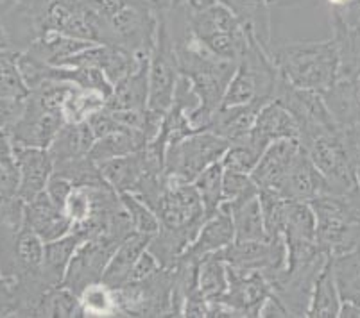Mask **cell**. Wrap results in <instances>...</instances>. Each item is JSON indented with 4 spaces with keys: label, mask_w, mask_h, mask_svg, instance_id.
Here are the masks:
<instances>
[{
    "label": "cell",
    "mask_w": 360,
    "mask_h": 318,
    "mask_svg": "<svg viewBox=\"0 0 360 318\" xmlns=\"http://www.w3.org/2000/svg\"><path fill=\"white\" fill-rule=\"evenodd\" d=\"M153 209L160 218V231L150 238L147 251L162 267H174L208 218L205 206L194 183H181L165 175Z\"/></svg>",
    "instance_id": "1"
},
{
    "label": "cell",
    "mask_w": 360,
    "mask_h": 318,
    "mask_svg": "<svg viewBox=\"0 0 360 318\" xmlns=\"http://www.w3.org/2000/svg\"><path fill=\"white\" fill-rule=\"evenodd\" d=\"M278 72L292 86L325 93L340 74V55L335 39L285 41L269 51Z\"/></svg>",
    "instance_id": "2"
},
{
    "label": "cell",
    "mask_w": 360,
    "mask_h": 318,
    "mask_svg": "<svg viewBox=\"0 0 360 318\" xmlns=\"http://www.w3.org/2000/svg\"><path fill=\"white\" fill-rule=\"evenodd\" d=\"M297 142L325 175L333 195H348L355 190L360 156L355 140L348 131L340 126H332Z\"/></svg>",
    "instance_id": "3"
},
{
    "label": "cell",
    "mask_w": 360,
    "mask_h": 318,
    "mask_svg": "<svg viewBox=\"0 0 360 318\" xmlns=\"http://www.w3.org/2000/svg\"><path fill=\"white\" fill-rule=\"evenodd\" d=\"M181 9L186 25L215 54L240 61L250 44V31L231 9L219 0H188Z\"/></svg>",
    "instance_id": "4"
},
{
    "label": "cell",
    "mask_w": 360,
    "mask_h": 318,
    "mask_svg": "<svg viewBox=\"0 0 360 318\" xmlns=\"http://www.w3.org/2000/svg\"><path fill=\"white\" fill-rule=\"evenodd\" d=\"M316 215L317 247L330 258L360 247V208L349 195H323L310 202Z\"/></svg>",
    "instance_id": "5"
},
{
    "label": "cell",
    "mask_w": 360,
    "mask_h": 318,
    "mask_svg": "<svg viewBox=\"0 0 360 318\" xmlns=\"http://www.w3.org/2000/svg\"><path fill=\"white\" fill-rule=\"evenodd\" d=\"M278 79L280 72L269 51L255 38L253 32H250V44L228 84L222 106H242L253 102L267 104L273 100Z\"/></svg>",
    "instance_id": "6"
},
{
    "label": "cell",
    "mask_w": 360,
    "mask_h": 318,
    "mask_svg": "<svg viewBox=\"0 0 360 318\" xmlns=\"http://www.w3.org/2000/svg\"><path fill=\"white\" fill-rule=\"evenodd\" d=\"M230 143L210 129H201L172 143L165 150V175L176 181L194 183L208 166L219 163Z\"/></svg>",
    "instance_id": "7"
},
{
    "label": "cell",
    "mask_w": 360,
    "mask_h": 318,
    "mask_svg": "<svg viewBox=\"0 0 360 318\" xmlns=\"http://www.w3.org/2000/svg\"><path fill=\"white\" fill-rule=\"evenodd\" d=\"M181 70L169 25L158 11V34L149 55V110L165 114L174 100Z\"/></svg>",
    "instance_id": "8"
},
{
    "label": "cell",
    "mask_w": 360,
    "mask_h": 318,
    "mask_svg": "<svg viewBox=\"0 0 360 318\" xmlns=\"http://www.w3.org/2000/svg\"><path fill=\"white\" fill-rule=\"evenodd\" d=\"M174 267H160L146 279L131 281L117 290L122 317H170Z\"/></svg>",
    "instance_id": "9"
},
{
    "label": "cell",
    "mask_w": 360,
    "mask_h": 318,
    "mask_svg": "<svg viewBox=\"0 0 360 318\" xmlns=\"http://www.w3.org/2000/svg\"><path fill=\"white\" fill-rule=\"evenodd\" d=\"M330 256L319 254L312 260L292 265L273 275H267L273 293L283 303L290 317H309L314 286Z\"/></svg>",
    "instance_id": "10"
},
{
    "label": "cell",
    "mask_w": 360,
    "mask_h": 318,
    "mask_svg": "<svg viewBox=\"0 0 360 318\" xmlns=\"http://www.w3.org/2000/svg\"><path fill=\"white\" fill-rule=\"evenodd\" d=\"M126 238L113 234V232H103V234L84 241L68 265L63 286H67L79 297L84 288L103 281L104 270L110 263L111 256L115 254L117 247Z\"/></svg>",
    "instance_id": "11"
},
{
    "label": "cell",
    "mask_w": 360,
    "mask_h": 318,
    "mask_svg": "<svg viewBox=\"0 0 360 318\" xmlns=\"http://www.w3.org/2000/svg\"><path fill=\"white\" fill-rule=\"evenodd\" d=\"M219 252L224 258L226 265L235 268L260 270L265 275H273L287 268V244L283 236L273 240H233Z\"/></svg>",
    "instance_id": "12"
},
{
    "label": "cell",
    "mask_w": 360,
    "mask_h": 318,
    "mask_svg": "<svg viewBox=\"0 0 360 318\" xmlns=\"http://www.w3.org/2000/svg\"><path fill=\"white\" fill-rule=\"evenodd\" d=\"M273 295L267 275L260 270H244L228 265V291L222 295L238 317H258L260 307Z\"/></svg>",
    "instance_id": "13"
},
{
    "label": "cell",
    "mask_w": 360,
    "mask_h": 318,
    "mask_svg": "<svg viewBox=\"0 0 360 318\" xmlns=\"http://www.w3.org/2000/svg\"><path fill=\"white\" fill-rule=\"evenodd\" d=\"M63 124V114L58 111L45 110L27 95L24 113L11 129L9 136L13 140V145L49 149Z\"/></svg>",
    "instance_id": "14"
},
{
    "label": "cell",
    "mask_w": 360,
    "mask_h": 318,
    "mask_svg": "<svg viewBox=\"0 0 360 318\" xmlns=\"http://www.w3.org/2000/svg\"><path fill=\"white\" fill-rule=\"evenodd\" d=\"M142 58H149V55H136L126 48L115 47V45L96 44L81 51L79 54L72 55L63 67H96L115 86L131 72L139 68Z\"/></svg>",
    "instance_id": "15"
},
{
    "label": "cell",
    "mask_w": 360,
    "mask_h": 318,
    "mask_svg": "<svg viewBox=\"0 0 360 318\" xmlns=\"http://www.w3.org/2000/svg\"><path fill=\"white\" fill-rule=\"evenodd\" d=\"M278 195H281L287 201L292 202H312L323 195H328L330 186L326 183L325 175L319 172L309 154L301 149L297 152L296 159L292 161L290 168L287 170Z\"/></svg>",
    "instance_id": "16"
},
{
    "label": "cell",
    "mask_w": 360,
    "mask_h": 318,
    "mask_svg": "<svg viewBox=\"0 0 360 318\" xmlns=\"http://www.w3.org/2000/svg\"><path fill=\"white\" fill-rule=\"evenodd\" d=\"M15 161L18 170V197L29 202L47 188L54 172L51 152L40 147L15 145Z\"/></svg>",
    "instance_id": "17"
},
{
    "label": "cell",
    "mask_w": 360,
    "mask_h": 318,
    "mask_svg": "<svg viewBox=\"0 0 360 318\" xmlns=\"http://www.w3.org/2000/svg\"><path fill=\"white\" fill-rule=\"evenodd\" d=\"M297 138H300V127L292 113L273 98L258 111L257 122L248 140L264 154V150L271 143L280 142V140H297Z\"/></svg>",
    "instance_id": "18"
},
{
    "label": "cell",
    "mask_w": 360,
    "mask_h": 318,
    "mask_svg": "<svg viewBox=\"0 0 360 318\" xmlns=\"http://www.w3.org/2000/svg\"><path fill=\"white\" fill-rule=\"evenodd\" d=\"M25 224L40 236L45 244L63 238L72 231L74 222L65 208L56 204L47 192H41L32 201L25 202Z\"/></svg>",
    "instance_id": "19"
},
{
    "label": "cell",
    "mask_w": 360,
    "mask_h": 318,
    "mask_svg": "<svg viewBox=\"0 0 360 318\" xmlns=\"http://www.w3.org/2000/svg\"><path fill=\"white\" fill-rule=\"evenodd\" d=\"M300 150L301 145L297 140H280V142L271 143L251 172V177L258 188L278 192L287 170L290 168Z\"/></svg>",
    "instance_id": "20"
},
{
    "label": "cell",
    "mask_w": 360,
    "mask_h": 318,
    "mask_svg": "<svg viewBox=\"0 0 360 318\" xmlns=\"http://www.w3.org/2000/svg\"><path fill=\"white\" fill-rule=\"evenodd\" d=\"M235 240V227L231 220L230 211L226 208L219 209L214 216L206 218L202 227L199 229L195 240L192 241L191 247L186 249L181 256L192 258V260H201L206 254L222 251L224 247Z\"/></svg>",
    "instance_id": "21"
},
{
    "label": "cell",
    "mask_w": 360,
    "mask_h": 318,
    "mask_svg": "<svg viewBox=\"0 0 360 318\" xmlns=\"http://www.w3.org/2000/svg\"><path fill=\"white\" fill-rule=\"evenodd\" d=\"M106 107L120 111L149 110V58H142L139 68L113 86Z\"/></svg>",
    "instance_id": "22"
},
{
    "label": "cell",
    "mask_w": 360,
    "mask_h": 318,
    "mask_svg": "<svg viewBox=\"0 0 360 318\" xmlns=\"http://www.w3.org/2000/svg\"><path fill=\"white\" fill-rule=\"evenodd\" d=\"M96 142V136L91 133L88 122L68 124L65 122L52 140L49 152H51L52 163L56 166L67 165V163L90 156L91 145Z\"/></svg>",
    "instance_id": "23"
},
{
    "label": "cell",
    "mask_w": 360,
    "mask_h": 318,
    "mask_svg": "<svg viewBox=\"0 0 360 318\" xmlns=\"http://www.w3.org/2000/svg\"><path fill=\"white\" fill-rule=\"evenodd\" d=\"M262 106L265 104L253 102L242 104V106H221L212 118L208 129L224 138L228 143L242 142L250 136Z\"/></svg>",
    "instance_id": "24"
},
{
    "label": "cell",
    "mask_w": 360,
    "mask_h": 318,
    "mask_svg": "<svg viewBox=\"0 0 360 318\" xmlns=\"http://www.w3.org/2000/svg\"><path fill=\"white\" fill-rule=\"evenodd\" d=\"M150 238L153 236L131 232L126 240L117 247L115 254L111 256L110 263H108L106 270H104L103 283H106L111 288H115V290H119L124 284L129 283L133 268H135L136 261L140 260V256L149 247Z\"/></svg>",
    "instance_id": "25"
},
{
    "label": "cell",
    "mask_w": 360,
    "mask_h": 318,
    "mask_svg": "<svg viewBox=\"0 0 360 318\" xmlns=\"http://www.w3.org/2000/svg\"><path fill=\"white\" fill-rule=\"evenodd\" d=\"M83 234L72 229L63 238L45 244L44 252V267H41V277L49 288H58L63 284L67 275L68 265L77 252V249L84 244Z\"/></svg>",
    "instance_id": "26"
},
{
    "label": "cell",
    "mask_w": 360,
    "mask_h": 318,
    "mask_svg": "<svg viewBox=\"0 0 360 318\" xmlns=\"http://www.w3.org/2000/svg\"><path fill=\"white\" fill-rule=\"evenodd\" d=\"M228 9L237 15L244 27L253 32L255 38L267 51L273 47V20H271V6L267 0H219Z\"/></svg>",
    "instance_id": "27"
},
{
    "label": "cell",
    "mask_w": 360,
    "mask_h": 318,
    "mask_svg": "<svg viewBox=\"0 0 360 318\" xmlns=\"http://www.w3.org/2000/svg\"><path fill=\"white\" fill-rule=\"evenodd\" d=\"M96 45L94 41L86 39L72 38V36L61 34V32H45L38 36L27 48L29 54L41 59L45 63L54 65V67H63L72 55L79 54L84 48Z\"/></svg>",
    "instance_id": "28"
},
{
    "label": "cell",
    "mask_w": 360,
    "mask_h": 318,
    "mask_svg": "<svg viewBox=\"0 0 360 318\" xmlns=\"http://www.w3.org/2000/svg\"><path fill=\"white\" fill-rule=\"evenodd\" d=\"M147 145H149V140L142 131L133 129V127H120L119 131L97 138L91 145L90 157L96 163H103L113 159V157L139 152Z\"/></svg>",
    "instance_id": "29"
},
{
    "label": "cell",
    "mask_w": 360,
    "mask_h": 318,
    "mask_svg": "<svg viewBox=\"0 0 360 318\" xmlns=\"http://www.w3.org/2000/svg\"><path fill=\"white\" fill-rule=\"evenodd\" d=\"M222 208L228 209L231 215V220H233L235 227V240H267L264 215H262L258 195L250 197V199H242V201L224 202Z\"/></svg>",
    "instance_id": "30"
},
{
    "label": "cell",
    "mask_w": 360,
    "mask_h": 318,
    "mask_svg": "<svg viewBox=\"0 0 360 318\" xmlns=\"http://www.w3.org/2000/svg\"><path fill=\"white\" fill-rule=\"evenodd\" d=\"M340 299L339 288L335 283V275L332 268V258L326 261V265L321 270L319 277L314 286L312 300H310L309 317L314 318H335L340 313Z\"/></svg>",
    "instance_id": "31"
},
{
    "label": "cell",
    "mask_w": 360,
    "mask_h": 318,
    "mask_svg": "<svg viewBox=\"0 0 360 318\" xmlns=\"http://www.w3.org/2000/svg\"><path fill=\"white\" fill-rule=\"evenodd\" d=\"M332 268L340 299L360 306V247L332 258Z\"/></svg>",
    "instance_id": "32"
},
{
    "label": "cell",
    "mask_w": 360,
    "mask_h": 318,
    "mask_svg": "<svg viewBox=\"0 0 360 318\" xmlns=\"http://www.w3.org/2000/svg\"><path fill=\"white\" fill-rule=\"evenodd\" d=\"M79 303L83 317H122V314H120L117 290L115 288L108 286L103 281L84 288L79 295Z\"/></svg>",
    "instance_id": "33"
},
{
    "label": "cell",
    "mask_w": 360,
    "mask_h": 318,
    "mask_svg": "<svg viewBox=\"0 0 360 318\" xmlns=\"http://www.w3.org/2000/svg\"><path fill=\"white\" fill-rule=\"evenodd\" d=\"M199 290L208 300L221 299L228 291V265L221 252L199 260Z\"/></svg>",
    "instance_id": "34"
},
{
    "label": "cell",
    "mask_w": 360,
    "mask_h": 318,
    "mask_svg": "<svg viewBox=\"0 0 360 318\" xmlns=\"http://www.w3.org/2000/svg\"><path fill=\"white\" fill-rule=\"evenodd\" d=\"M108 102V97L101 91L84 90V88L74 86L68 93L67 100L63 104V120L68 124L86 122L88 118L99 110H103Z\"/></svg>",
    "instance_id": "35"
},
{
    "label": "cell",
    "mask_w": 360,
    "mask_h": 318,
    "mask_svg": "<svg viewBox=\"0 0 360 318\" xmlns=\"http://www.w3.org/2000/svg\"><path fill=\"white\" fill-rule=\"evenodd\" d=\"M34 317H83L79 297L63 284L52 288L40 299Z\"/></svg>",
    "instance_id": "36"
},
{
    "label": "cell",
    "mask_w": 360,
    "mask_h": 318,
    "mask_svg": "<svg viewBox=\"0 0 360 318\" xmlns=\"http://www.w3.org/2000/svg\"><path fill=\"white\" fill-rule=\"evenodd\" d=\"M222 179H224V166L222 163H214L205 170L194 181L201 202L205 206L206 216L210 218L221 209L224 197H222Z\"/></svg>",
    "instance_id": "37"
},
{
    "label": "cell",
    "mask_w": 360,
    "mask_h": 318,
    "mask_svg": "<svg viewBox=\"0 0 360 318\" xmlns=\"http://www.w3.org/2000/svg\"><path fill=\"white\" fill-rule=\"evenodd\" d=\"M96 20L99 29V44H103L104 29L111 20L140 6H156L155 0H81Z\"/></svg>",
    "instance_id": "38"
},
{
    "label": "cell",
    "mask_w": 360,
    "mask_h": 318,
    "mask_svg": "<svg viewBox=\"0 0 360 318\" xmlns=\"http://www.w3.org/2000/svg\"><path fill=\"white\" fill-rule=\"evenodd\" d=\"M16 51H0V98H25L29 88L25 86L24 77L18 67Z\"/></svg>",
    "instance_id": "39"
},
{
    "label": "cell",
    "mask_w": 360,
    "mask_h": 318,
    "mask_svg": "<svg viewBox=\"0 0 360 318\" xmlns=\"http://www.w3.org/2000/svg\"><path fill=\"white\" fill-rule=\"evenodd\" d=\"M260 199L262 215H264V225L267 238H281L283 236V229H285V218H287V206L289 201L278 195L276 192H269V190H260L258 193Z\"/></svg>",
    "instance_id": "40"
},
{
    "label": "cell",
    "mask_w": 360,
    "mask_h": 318,
    "mask_svg": "<svg viewBox=\"0 0 360 318\" xmlns=\"http://www.w3.org/2000/svg\"><path fill=\"white\" fill-rule=\"evenodd\" d=\"M120 201H122L124 209H126L127 216H129L133 232L155 236L160 231L158 215L139 195H135V193H122Z\"/></svg>",
    "instance_id": "41"
},
{
    "label": "cell",
    "mask_w": 360,
    "mask_h": 318,
    "mask_svg": "<svg viewBox=\"0 0 360 318\" xmlns=\"http://www.w3.org/2000/svg\"><path fill=\"white\" fill-rule=\"evenodd\" d=\"M106 181L94 183V185H75L65 202V211L75 224H84L91 218L97 204V190Z\"/></svg>",
    "instance_id": "42"
},
{
    "label": "cell",
    "mask_w": 360,
    "mask_h": 318,
    "mask_svg": "<svg viewBox=\"0 0 360 318\" xmlns=\"http://www.w3.org/2000/svg\"><path fill=\"white\" fill-rule=\"evenodd\" d=\"M262 152L245 138L242 142L230 143L226 154L222 156L221 163L224 170H233V172L251 173L257 163L260 161Z\"/></svg>",
    "instance_id": "43"
},
{
    "label": "cell",
    "mask_w": 360,
    "mask_h": 318,
    "mask_svg": "<svg viewBox=\"0 0 360 318\" xmlns=\"http://www.w3.org/2000/svg\"><path fill=\"white\" fill-rule=\"evenodd\" d=\"M258 193H260V188L253 181L251 173L224 170V179H222V197H224V202L242 201V199L257 197Z\"/></svg>",
    "instance_id": "44"
},
{
    "label": "cell",
    "mask_w": 360,
    "mask_h": 318,
    "mask_svg": "<svg viewBox=\"0 0 360 318\" xmlns=\"http://www.w3.org/2000/svg\"><path fill=\"white\" fill-rule=\"evenodd\" d=\"M86 122L88 126H90L94 136H96V140L97 138H103L106 136V134L113 133V131H119L120 127H126L122 126V124H119V120L113 117V113H111L106 106H104L103 110L97 111V113L91 114Z\"/></svg>",
    "instance_id": "45"
},
{
    "label": "cell",
    "mask_w": 360,
    "mask_h": 318,
    "mask_svg": "<svg viewBox=\"0 0 360 318\" xmlns=\"http://www.w3.org/2000/svg\"><path fill=\"white\" fill-rule=\"evenodd\" d=\"M72 190H74V183H72L67 175H63V173H58V172H52L45 192H47V195L51 197L56 204L61 206V208H65V202H67V199H68V195H70Z\"/></svg>",
    "instance_id": "46"
},
{
    "label": "cell",
    "mask_w": 360,
    "mask_h": 318,
    "mask_svg": "<svg viewBox=\"0 0 360 318\" xmlns=\"http://www.w3.org/2000/svg\"><path fill=\"white\" fill-rule=\"evenodd\" d=\"M18 299L15 283L0 274V317H16Z\"/></svg>",
    "instance_id": "47"
},
{
    "label": "cell",
    "mask_w": 360,
    "mask_h": 318,
    "mask_svg": "<svg viewBox=\"0 0 360 318\" xmlns=\"http://www.w3.org/2000/svg\"><path fill=\"white\" fill-rule=\"evenodd\" d=\"M183 317H191V318L208 317V299L201 293L199 288L186 297L185 306H183Z\"/></svg>",
    "instance_id": "48"
},
{
    "label": "cell",
    "mask_w": 360,
    "mask_h": 318,
    "mask_svg": "<svg viewBox=\"0 0 360 318\" xmlns=\"http://www.w3.org/2000/svg\"><path fill=\"white\" fill-rule=\"evenodd\" d=\"M160 267H162V265L158 263V260H156L155 256L150 254L149 251H146L142 256H140V260L136 261L135 268H133V274H131L129 283L131 281L146 279L147 275H150L153 272H156Z\"/></svg>",
    "instance_id": "49"
},
{
    "label": "cell",
    "mask_w": 360,
    "mask_h": 318,
    "mask_svg": "<svg viewBox=\"0 0 360 318\" xmlns=\"http://www.w3.org/2000/svg\"><path fill=\"white\" fill-rule=\"evenodd\" d=\"M18 195V170L0 165V197Z\"/></svg>",
    "instance_id": "50"
},
{
    "label": "cell",
    "mask_w": 360,
    "mask_h": 318,
    "mask_svg": "<svg viewBox=\"0 0 360 318\" xmlns=\"http://www.w3.org/2000/svg\"><path fill=\"white\" fill-rule=\"evenodd\" d=\"M0 165L16 168L15 145H13V140L9 136V133L4 129H0Z\"/></svg>",
    "instance_id": "51"
},
{
    "label": "cell",
    "mask_w": 360,
    "mask_h": 318,
    "mask_svg": "<svg viewBox=\"0 0 360 318\" xmlns=\"http://www.w3.org/2000/svg\"><path fill=\"white\" fill-rule=\"evenodd\" d=\"M15 0H0V51H13L11 38H9L8 27H6V16H8L9 8Z\"/></svg>",
    "instance_id": "52"
},
{
    "label": "cell",
    "mask_w": 360,
    "mask_h": 318,
    "mask_svg": "<svg viewBox=\"0 0 360 318\" xmlns=\"http://www.w3.org/2000/svg\"><path fill=\"white\" fill-rule=\"evenodd\" d=\"M258 317H290V314L289 311H287V307L283 306V303L273 293L269 299L265 300L264 306L260 307Z\"/></svg>",
    "instance_id": "53"
},
{
    "label": "cell",
    "mask_w": 360,
    "mask_h": 318,
    "mask_svg": "<svg viewBox=\"0 0 360 318\" xmlns=\"http://www.w3.org/2000/svg\"><path fill=\"white\" fill-rule=\"evenodd\" d=\"M156 8L160 13H170L176 11V9L183 8V6L188 2V0H155Z\"/></svg>",
    "instance_id": "54"
},
{
    "label": "cell",
    "mask_w": 360,
    "mask_h": 318,
    "mask_svg": "<svg viewBox=\"0 0 360 318\" xmlns=\"http://www.w3.org/2000/svg\"><path fill=\"white\" fill-rule=\"evenodd\" d=\"M271 8H294L303 4V0H267Z\"/></svg>",
    "instance_id": "55"
},
{
    "label": "cell",
    "mask_w": 360,
    "mask_h": 318,
    "mask_svg": "<svg viewBox=\"0 0 360 318\" xmlns=\"http://www.w3.org/2000/svg\"><path fill=\"white\" fill-rule=\"evenodd\" d=\"M348 195L352 197V201L360 208V161H359V166H356V186L353 192L348 193Z\"/></svg>",
    "instance_id": "56"
},
{
    "label": "cell",
    "mask_w": 360,
    "mask_h": 318,
    "mask_svg": "<svg viewBox=\"0 0 360 318\" xmlns=\"http://www.w3.org/2000/svg\"><path fill=\"white\" fill-rule=\"evenodd\" d=\"M355 143H356V149H359V156H360V140H355Z\"/></svg>",
    "instance_id": "57"
}]
</instances>
